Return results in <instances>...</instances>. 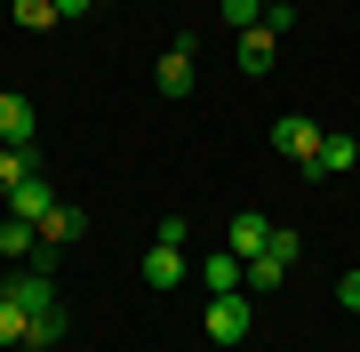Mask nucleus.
I'll list each match as a JSON object with an SVG mask.
<instances>
[{
  "label": "nucleus",
  "instance_id": "nucleus-1",
  "mask_svg": "<svg viewBox=\"0 0 360 352\" xmlns=\"http://www.w3.org/2000/svg\"><path fill=\"white\" fill-rule=\"evenodd\" d=\"M321 136H328V129H321L312 112H281V120H272V152H281V160H296V176L321 160Z\"/></svg>",
  "mask_w": 360,
  "mask_h": 352
},
{
  "label": "nucleus",
  "instance_id": "nucleus-2",
  "mask_svg": "<svg viewBox=\"0 0 360 352\" xmlns=\"http://www.w3.org/2000/svg\"><path fill=\"white\" fill-rule=\"evenodd\" d=\"M200 328H208V344H248L257 313H248V296H217V304L200 313Z\"/></svg>",
  "mask_w": 360,
  "mask_h": 352
},
{
  "label": "nucleus",
  "instance_id": "nucleus-3",
  "mask_svg": "<svg viewBox=\"0 0 360 352\" xmlns=\"http://www.w3.org/2000/svg\"><path fill=\"white\" fill-rule=\"evenodd\" d=\"M184 273H193V264H184V240H153V248H144V288H160V296H168V288H184Z\"/></svg>",
  "mask_w": 360,
  "mask_h": 352
},
{
  "label": "nucleus",
  "instance_id": "nucleus-4",
  "mask_svg": "<svg viewBox=\"0 0 360 352\" xmlns=\"http://www.w3.org/2000/svg\"><path fill=\"white\" fill-rule=\"evenodd\" d=\"M232 56H240V72H248V80H264V72H272V56H281V32H272V25L232 32Z\"/></svg>",
  "mask_w": 360,
  "mask_h": 352
},
{
  "label": "nucleus",
  "instance_id": "nucleus-5",
  "mask_svg": "<svg viewBox=\"0 0 360 352\" xmlns=\"http://www.w3.org/2000/svg\"><path fill=\"white\" fill-rule=\"evenodd\" d=\"M0 144H25V152H40V112H32L16 89H0Z\"/></svg>",
  "mask_w": 360,
  "mask_h": 352
},
{
  "label": "nucleus",
  "instance_id": "nucleus-6",
  "mask_svg": "<svg viewBox=\"0 0 360 352\" xmlns=\"http://www.w3.org/2000/svg\"><path fill=\"white\" fill-rule=\"evenodd\" d=\"M264 240H272V216L264 209H240V216H232V233H224V248H232V256H264Z\"/></svg>",
  "mask_w": 360,
  "mask_h": 352
},
{
  "label": "nucleus",
  "instance_id": "nucleus-7",
  "mask_svg": "<svg viewBox=\"0 0 360 352\" xmlns=\"http://www.w3.org/2000/svg\"><path fill=\"white\" fill-rule=\"evenodd\" d=\"M153 80H160V96H193V40H168V56L153 65Z\"/></svg>",
  "mask_w": 360,
  "mask_h": 352
},
{
  "label": "nucleus",
  "instance_id": "nucleus-8",
  "mask_svg": "<svg viewBox=\"0 0 360 352\" xmlns=\"http://www.w3.org/2000/svg\"><path fill=\"white\" fill-rule=\"evenodd\" d=\"M200 280H208V296H248V264L232 256V248H217V256L200 264Z\"/></svg>",
  "mask_w": 360,
  "mask_h": 352
},
{
  "label": "nucleus",
  "instance_id": "nucleus-9",
  "mask_svg": "<svg viewBox=\"0 0 360 352\" xmlns=\"http://www.w3.org/2000/svg\"><path fill=\"white\" fill-rule=\"evenodd\" d=\"M80 233H89V216H80V209H65V200H56V209H49V224H40V264H49L56 248H72Z\"/></svg>",
  "mask_w": 360,
  "mask_h": 352
},
{
  "label": "nucleus",
  "instance_id": "nucleus-10",
  "mask_svg": "<svg viewBox=\"0 0 360 352\" xmlns=\"http://www.w3.org/2000/svg\"><path fill=\"white\" fill-rule=\"evenodd\" d=\"M0 296H8V304H25V313L56 304V288H49V264H40V273H8V280H0Z\"/></svg>",
  "mask_w": 360,
  "mask_h": 352
},
{
  "label": "nucleus",
  "instance_id": "nucleus-11",
  "mask_svg": "<svg viewBox=\"0 0 360 352\" xmlns=\"http://www.w3.org/2000/svg\"><path fill=\"white\" fill-rule=\"evenodd\" d=\"M49 209H56V193H49V176H25L8 193V216H25V224H49Z\"/></svg>",
  "mask_w": 360,
  "mask_h": 352
},
{
  "label": "nucleus",
  "instance_id": "nucleus-12",
  "mask_svg": "<svg viewBox=\"0 0 360 352\" xmlns=\"http://www.w3.org/2000/svg\"><path fill=\"white\" fill-rule=\"evenodd\" d=\"M352 160H360V144H352V136H321V160H312L304 176H345Z\"/></svg>",
  "mask_w": 360,
  "mask_h": 352
},
{
  "label": "nucleus",
  "instance_id": "nucleus-13",
  "mask_svg": "<svg viewBox=\"0 0 360 352\" xmlns=\"http://www.w3.org/2000/svg\"><path fill=\"white\" fill-rule=\"evenodd\" d=\"M32 160H40V152H25V144H0V200H8L16 184L32 176Z\"/></svg>",
  "mask_w": 360,
  "mask_h": 352
},
{
  "label": "nucleus",
  "instance_id": "nucleus-14",
  "mask_svg": "<svg viewBox=\"0 0 360 352\" xmlns=\"http://www.w3.org/2000/svg\"><path fill=\"white\" fill-rule=\"evenodd\" d=\"M25 337H32V313L0 296V352H25Z\"/></svg>",
  "mask_w": 360,
  "mask_h": 352
},
{
  "label": "nucleus",
  "instance_id": "nucleus-15",
  "mask_svg": "<svg viewBox=\"0 0 360 352\" xmlns=\"http://www.w3.org/2000/svg\"><path fill=\"white\" fill-rule=\"evenodd\" d=\"M40 248V224H25V216H0V256H32Z\"/></svg>",
  "mask_w": 360,
  "mask_h": 352
},
{
  "label": "nucleus",
  "instance_id": "nucleus-16",
  "mask_svg": "<svg viewBox=\"0 0 360 352\" xmlns=\"http://www.w3.org/2000/svg\"><path fill=\"white\" fill-rule=\"evenodd\" d=\"M272 288H288V264L281 256H248V296H272Z\"/></svg>",
  "mask_w": 360,
  "mask_h": 352
},
{
  "label": "nucleus",
  "instance_id": "nucleus-17",
  "mask_svg": "<svg viewBox=\"0 0 360 352\" xmlns=\"http://www.w3.org/2000/svg\"><path fill=\"white\" fill-rule=\"evenodd\" d=\"M56 337H65V313H56V304H40V313H32V337H25V352H49Z\"/></svg>",
  "mask_w": 360,
  "mask_h": 352
},
{
  "label": "nucleus",
  "instance_id": "nucleus-18",
  "mask_svg": "<svg viewBox=\"0 0 360 352\" xmlns=\"http://www.w3.org/2000/svg\"><path fill=\"white\" fill-rule=\"evenodd\" d=\"M16 25H25V32H49V25H65V16H56L49 0H16Z\"/></svg>",
  "mask_w": 360,
  "mask_h": 352
},
{
  "label": "nucleus",
  "instance_id": "nucleus-19",
  "mask_svg": "<svg viewBox=\"0 0 360 352\" xmlns=\"http://www.w3.org/2000/svg\"><path fill=\"white\" fill-rule=\"evenodd\" d=\"M248 25H264L257 0H224V32H248Z\"/></svg>",
  "mask_w": 360,
  "mask_h": 352
},
{
  "label": "nucleus",
  "instance_id": "nucleus-20",
  "mask_svg": "<svg viewBox=\"0 0 360 352\" xmlns=\"http://www.w3.org/2000/svg\"><path fill=\"white\" fill-rule=\"evenodd\" d=\"M264 256H281L288 273H296V256H304V240H296V233H281V224H272V240H264Z\"/></svg>",
  "mask_w": 360,
  "mask_h": 352
},
{
  "label": "nucleus",
  "instance_id": "nucleus-21",
  "mask_svg": "<svg viewBox=\"0 0 360 352\" xmlns=\"http://www.w3.org/2000/svg\"><path fill=\"white\" fill-rule=\"evenodd\" d=\"M336 304H345V313H360V264H352L345 280H336Z\"/></svg>",
  "mask_w": 360,
  "mask_h": 352
},
{
  "label": "nucleus",
  "instance_id": "nucleus-22",
  "mask_svg": "<svg viewBox=\"0 0 360 352\" xmlns=\"http://www.w3.org/2000/svg\"><path fill=\"white\" fill-rule=\"evenodd\" d=\"M49 8H56V16H89L96 0H49Z\"/></svg>",
  "mask_w": 360,
  "mask_h": 352
},
{
  "label": "nucleus",
  "instance_id": "nucleus-23",
  "mask_svg": "<svg viewBox=\"0 0 360 352\" xmlns=\"http://www.w3.org/2000/svg\"><path fill=\"white\" fill-rule=\"evenodd\" d=\"M257 8H288V0H257Z\"/></svg>",
  "mask_w": 360,
  "mask_h": 352
},
{
  "label": "nucleus",
  "instance_id": "nucleus-24",
  "mask_svg": "<svg viewBox=\"0 0 360 352\" xmlns=\"http://www.w3.org/2000/svg\"><path fill=\"white\" fill-rule=\"evenodd\" d=\"M104 8H112V0H104Z\"/></svg>",
  "mask_w": 360,
  "mask_h": 352
}]
</instances>
